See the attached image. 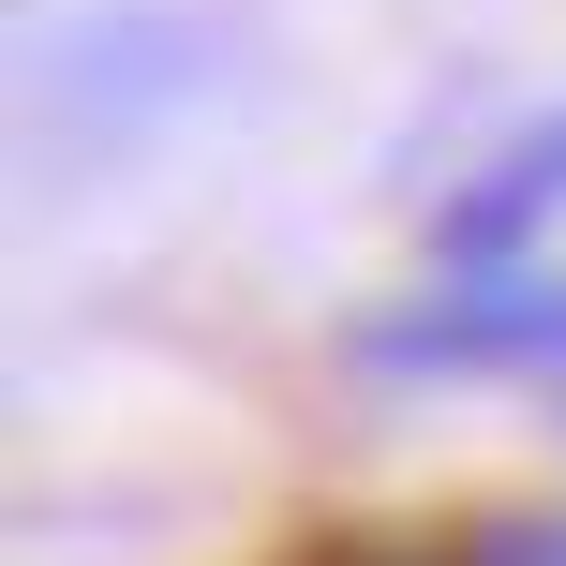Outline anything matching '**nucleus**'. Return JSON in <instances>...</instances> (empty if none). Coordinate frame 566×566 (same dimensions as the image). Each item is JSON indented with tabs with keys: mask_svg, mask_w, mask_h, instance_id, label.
<instances>
[{
	"mask_svg": "<svg viewBox=\"0 0 566 566\" xmlns=\"http://www.w3.org/2000/svg\"><path fill=\"white\" fill-rule=\"evenodd\" d=\"M552 195H566V135H522V149H507V179H492V195H478V209L448 224V254H507V239L537 224Z\"/></svg>",
	"mask_w": 566,
	"mask_h": 566,
	"instance_id": "1",
	"label": "nucleus"
},
{
	"mask_svg": "<svg viewBox=\"0 0 566 566\" xmlns=\"http://www.w3.org/2000/svg\"><path fill=\"white\" fill-rule=\"evenodd\" d=\"M462 566H566V522H492V537H462Z\"/></svg>",
	"mask_w": 566,
	"mask_h": 566,
	"instance_id": "2",
	"label": "nucleus"
}]
</instances>
